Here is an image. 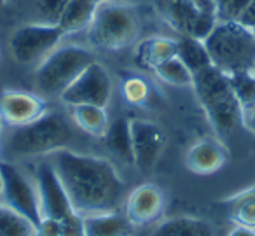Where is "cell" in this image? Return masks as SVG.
Instances as JSON below:
<instances>
[{
  "label": "cell",
  "mask_w": 255,
  "mask_h": 236,
  "mask_svg": "<svg viewBox=\"0 0 255 236\" xmlns=\"http://www.w3.org/2000/svg\"><path fill=\"white\" fill-rule=\"evenodd\" d=\"M70 203L82 215L116 212L126 201V184L105 158L60 149L51 154Z\"/></svg>",
  "instance_id": "6da1fadb"
},
{
  "label": "cell",
  "mask_w": 255,
  "mask_h": 236,
  "mask_svg": "<svg viewBox=\"0 0 255 236\" xmlns=\"http://www.w3.org/2000/svg\"><path fill=\"white\" fill-rule=\"evenodd\" d=\"M192 88L217 135L227 137L243 126V107L234 96L229 77L215 65L192 75Z\"/></svg>",
  "instance_id": "7a4b0ae2"
},
{
  "label": "cell",
  "mask_w": 255,
  "mask_h": 236,
  "mask_svg": "<svg viewBox=\"0 0 255 236\" xmlns=\"http://www.w3.org/2000/svg\"><path fill=\"white\" fill-rule=\"evenodd\" d=\"M72 138L74 131L67 116L56 110H47L32 123L12 128V133L5 142V149L16 158L51 156L60 149H67Z\"/></svg>",
  "instance_id": "3957f363"
},
{
  "label": "cell",
  "mask_w": 255,
  "mask_h": 236,
  "mask_svg": "<svg viewBox=\"0 0 255 236\" xmlns=\"http://www.w3.org/2000/svg\"><path fill=\"white\" fill-rule=\"evenodd\" d=\"M212 65L224 72L234 74L252 70L255 65V39L250 28L238 21H217L205 40Z\"/></svg>",
  "instance_id": "277c9868"
},
{
  "label": "cell",
  "mask_w": 255,
  "mask_h": 236,
  "mask_svg": "<svg viewBox=\"0 0 255 236\" xmlns=\"http://www.w3.org/2000/svg\"><path fill=\"white\" fill-rule=\"evenodd\" d=\"M140 23L135 9L126 4L103 2L96 7L95 18L88 26L89 42L107 51L124 49L138 37Z\"/></svg>",
  "instance_id": "5b68a950"
},
{
  "label": "cell",
  "mask_w": 255,
  "mask_h": 236,
  "mask_svg": "<svg viewBox=\"0 0 255 236\" xmlns=\"http://www.w3.org/2000/svg\"><path fill=\"white\" fill-rule=\"evenodd\" d=\"M95 61V56L82 46L56 47L39 63L35 72L37 89L44 96H58Z\"/></svg>",
  "instance_id": "8992f818"
},
{
  "label": "cell",
  "mask_w": 255,
  "mask_h": 236,
  "mask_svg": "<svg viewBox=\"0 0 255 236\" xmlns=\"http://www.w3.org/2000/svg\"><path fill=\"white\" fill-rule=\"evenodd\" d=\"M65 32L60 25L49 23H32L18 28L11 37V51L16 61L32 65L42 61L61 42Z\"/></svg>",
  "instance_id": "52a82bcc"
},
{
  "label": "cell",
  "mask_w": 255,
  "mask_h": 236,
  "mask_svg": "<svg viewBox=\"0 0 255 236\" xmlns=\"http://www.w3.org/2000/svg\"><path fill=\"white\" fill-rule=\"evenodd\" d=\"M0 177H2L4 205L28 219L37 228L42 221L37 186H33L28 177L11 163H0Z\"/></svg>",
  "instance_id": "ba28073f"
},
{
  "label": "cell",
  "mask_w": 255,
  "mask_h": 236,
  "mask_svg": "<svg viewBox=\"0 0 255 236\" xmlns=\"http://www.w3.org/2000/svg\"><path fill=\"white\" fill-rule=\"evenodd\" d=\"M112 95V81L105 67L93 61L67 89L60 95V102L68 107L82 105H100L107 107Z\"/></svg>",
  "instance_id": "9c48e42d"
},
{
  "label": "cell",
  "mask_w": 255,
  "mask_h": 236,
  "mask_svg": "<svg viewBox=\"0 0 255 236\" xmlns=\"http://www.w3.org/2000/svg\"><path fill=\"white\" fill-rule=\"evenodd\" d=\"M161 11L180 35L199 40H205L219 21L215 12L205 11L192 0H161Z\"/></svg>",
  "instance_id": "30bf717a"
},
{
  "label": "cell",
  "mask_w": 255,
  "mask_h": 236,
  "mask_svg": "<svg viewBox=\"0 0 255 236\" xmlns=\"http://www.w3.org/2000/svg\"><path fill=\"white\" fill-rule=\"evenodd\" d=\"M35 186L37 193H39L42 217L61 221L70 212H74L70 198H68L63 184H61L60 177H58L56 170L51 163H42L39 166Z\"/></svg>",
  "instance_id": "8fae6325"
},
{
  "label": "cell",
  "mask_w": 255,
  "mask_h": 236,
  "mask_svg": "<svg viewBox=\"0 0 255 236\" xmlns=\"http://www.w3.org/2000/svg\"><path fill=\"white\" fill-rule=\"evenodd\" d=\"M135 165L140 170H150L157 163L164 149V131L147 119H129Z\"/></svg>",
  "instance_id": "7c38bea8"
},
{
  "label": "cell",
  "mask_w": 255,
  "mask_h": 236,
  "mask_svg": "<svg viewBox=\"0 0 255 236\" xmlns=\"http://www.w3.org/2000/svg\"><path fill=\"white\" fill-rule=\"evenodd\" d=\"M46 112V100L33 93L9 89L0 95V116H2V121L11 128L32 123Z\"/></svg>",
  "instance_id": "4fadbf2b"
},
{
  "label": "cell",
  "mask_w": 255,
  "mask_h": 236,
  "mask_svg": "<svg viewBox=\"0 0 255 236\" xmlns=\"http://www.w3.org/2000/svg\"><path fill=\"white\" fill-rule=\"evenodd\" d=\"M126 217L133 226H147L156 222L164 210V193L156 184H142L128 194Z\"/></svg>",
  "instance_id": "5bb4252c"
},
{
  "label": "cell",
  "mask_w": 255,
  "mask_h": 236,
  "mask_svg": "<svg viewBox=\"0 0 255 236\" xmlns=\"http://www.w3.org/2000/svg\"><path fill=\"white\" fill-rule=\"evenodd\" d=\"M227 161V149L219 138L206 137L194 142L185 154V165L198 175H210L220 170Z\"/></svg>",
  "instance_id": "9a60e30c"
},
{
  "label": "cell",
  "mask_w": 255,
  "mask_h": 236,
  "mask_svg": "<svg viewBox=\"0 0 255 236\" xmlns=\"http://www.w3.org/2000/svg\"><path fill=\"white\" fill-rule=\"evenodd\" d=\"M135 226L119 212H100L84 215L86 236H131Z\"/></svg>",
  "instance_id": "2e32d148"
},
{
  "label": "cell",
  "mask_w": 255,
  "mask_h": 236,
  "mask_svg": "<svg viewBox=\"0 0 255 236\" xmlns=\"http://www.w3.org/2000/svg\"><path fill=\"white\" fill-rule=\"evenodd\" d=\"M173 56H177V40L170 37H149L142 40L135 51L136 63L150 70Z\"/></svg>",
  "instance_id": "e0dca14e"
},
{
  "label": "cell",
  "mask_w": 255,
  "mask_h": 236,
  "mask_svg": "<svg viewBox=\"0 0 255 236\" xmlns=\"http://www.w3.org/2000/svg\"><path fill=\"white\" fill-rule=\"evenodd\" d=\"M105 145L114 156L123 159L128 165H135V156H133V144H131V128L129 119L119 117L114 123H109L107 131L103 135Z\"/></svg>",
  "instance_id": "ac0fdd59"
},
{
  "label": "cell",
  "mask_w": 255,
  "mask_h": 236,
  "mask_svg": "<svg viewBox=\"0 0 255 236\" xmlns=\"http://www.w3.org/2000/svg\"><path fill=\"white\" fill-rule=\"evenodd\" d=\"M150 236H212V228L203 219L185 215L159 222Z\"/></svg>",
  "instance_id": "d6986e66"
},
{
  "label": "cell",
  "mask_w": 255,
  "mask_h": 236,
  "mask_svg": "<svg viewBox=\"0 0 255 236\" xmlns=\"http://www.w3.org/2000/svg\"><path fill=\"white\" fill-rule=\"evenodd\" d=\"M70 109L72 119L82 131H86L91 137H103L105 135L107 126H109L105 107L82 103V105H74Z\"/></svg>",
  "instance_id": "ffe728a7"
},
{
  "label": "cell",
  "mask_w": 255,
  "mask_h": 236,
  "mask_svg": "<svg viewBox=\"0 0 255 236\" xmlns=\"http://www.w3.org/2000/svg\"><path fill=\"white\" fill-rule=\"evenodd\" d=\"M177 56L184 61V65L191 70L192 75L199 74L212 65L205 42L194 37L180 35V39L177 40Z\"/></svg>",
  "instance_id": "44dd1931"
},
{
  "label": "cell",
  "mask_w": 255,
  "mask_h": 236,
  "mask_svg": "<svg viewBox=\"0 0 255 236\" xmlns=\"http://www.w3.org/2000/svg\"><path fill=\"white\" fill-rule=\"evenodd\" d=\"M96 7L98 5L93 4L91 0H70L58 25L65 33L81 32L91 25Z\"/></svg>",
  "instance_id": "7402d4cb"
},
{
  "label": "cell",
  "mask_w": 255,
  "mask_h": 236,
  "mask_svg": "<svg viewBox=\"0 0 255 236\" xmlns=\"http://www.w3.org/2000/svg\"><path fill=\"white\" fill-rule=\"evenodd\" d=\"M229 215L236 226L255 229V187L245 189L231 198Z\"/></svg>",
  "instance_id": "603a6c76"
},
{
  "label": "cell",
  "mask_w": 255,
  "mask_h": 236,
  "mask_svg": "<svg viewBox=\"0 0 255 236\" xmlns=\"http://www.w3.org/2000/svg\"><path fill=\"white\" fill-rule=\"evenodd\" d=\"M0 236H37V228L18 212L2 205L0 208Z\"/></svg>",
  "instance_id": "cb8c5ba5"
},
{
  "label": "cell",
  "mask_w": 255,
  "mask_h": 236,
  "mask_svg": "<svg viewBox=\"0 0 255 236\" xmlns=\"http://www.w3.org/2000/svg\"><path fill=\"white\" fill-rule=\"evenodd\" d=\"M154 74L164 81L166 84L171 86H192V74L187 67L184 65V61L178 56H173L170 60L163 61L161 65H157L154 68Z\"/></svg>",
  "instance_id": "d4e9b609"
},
{
  "label": "cell",
  "mask_w": 255,
  "mask_h": 236,
  "mask_svg": "<svg viewBox=\"0 0 255 236\" xmlns=\"http://www.w3.org/2000/svg\"><path fill=\"white\" fill-rule=\"evenodd\" d=\"M229 84L234 96L240 102V105L245 109H250L255 105V75L252 70H241L234 74H227Z\"/></svg>",
  "instance_id": "484cf974"
},
{
  "label": "cell",
  "mask_w": 255,
  "mask_h": 236,
  "mask_svg": "<svg viewBox=\"0 0 255 236\" xmlns=\"http://www.w3.org/2000/svg\"><path fill=\"white\" fill-rule=\"evenodd\" d=\"M121 93L128 103L143 105L150 96V88L142 77H129L124 79L123 86H121Z\"/></svg>",
  "instance_id": "4316f807"
},
{
  "label": "cell",
  "mask_w": 255,
  "mask_h": 236,
  "mask_svg": "<svg viewBox=\"0 0 255 236\" xmlns=\"http://www.w3.org/2000/svg\"><path fill=\"white\" fill-rule=\"evenodd\" d=\"M68 2L70 0H37L35 9L37 14L40 16V21L49 23V25H58Z\"/></svg>",
  "instance_id": "83f0119b"
},
{
  "label": "cell",
  "mask_w": 255,
  "mask_h": 236,
  "mask_svg": "<svg viewBox=\"0 0 255 236\" xmlns=\"http://www.w3.org/2000/svg\"><path fill=\"white\" fill-rule=\"evenodd\" d=\"M250 0H213V9L219 21H238Z\"/></svg>",
  "instance_id": "f1b7e54d"
},
{
  "label": "cell",
  "mask_w": 255,
  "mask_h": 236,
  "mask_svg": "<svg viewBox=\"0 0 255 236\" xmlns=\"http://www.w3.org/2000/svg\"><path fill=\"white\" fill-rule=\"evenodd\" d=\"M60 224V236H86L84 215L79 212H70L67 217L58 221Z\"/></svg>",
  "instance_id": "f546056e"
},
{
  "label": "cell",
  "mask_w": 255,
  "mask_h": 236,
  "mask_svg": "<svg viewBox=\"0 0 255 236\" xmlns=\"http://www.w3.org/2000/svg\"><path fill=\"white\" fill-rule=\"evenodd\" d=\"M37 236H60V224H58V221L42 217L40 224L37 226Z\"/></svg>",
  "instance_id": "4dcf8cb0"
},
{
  "label": "cell",
  "mask_w": 255,
  "mask_h": 236,
  "mask_svg": "<svg viewBox=\"0 0 255 236\" xmlns=\"http://www.w3.org/2000/svg\"><path fill=\"white\" fill-rule=\"evenodd\" d=\"M238 23L250 30L255 28V0L248 2V5L243 9V12H241L240 18H238Z\"/></svg>",
  "instance_id": "1f68e13d"
},
{
  "label": "cell",
  "mask_w": 255,
  "mask_h": 236,
  "mask_svg": "<svg viewBox=\"0 0 255 236\" xmlns=\"http://www.w3.org/2000/svg\"><path fill=\"white\" fill-rule=\"evenodd\" d=\"M243 126L247 128L252 135H255V105L243 110Z\"/></svg>",
  "instance_id": "d6a6232c"
},
{
  "label": "cell",
  "mask_w": 255,
  "mask_h": 236,
  "mask_svg": "<svg viewBox=\"0 0 255 236\" xmlns=\"http://www.w3.org/2000/svg\"><path fill=\"white\" fill-rule=\"evenodd\" d=\"M227 236H255V229L247 228V226H234Z\"/></svg>",
  "instance_id": "836d02e7"
},
{
  "label": "cell",
  "mask_w": 255,
  "mask_h": 236,
  "mask_svg": "<svg viewBox=\"0 0 255 236\" xmlns=\"http://www.w3.org/2000/svg\"><path fill=\"white\" fill-rule=\"evenodd\" d=\"M196 5H199L201 9H205V11H212L215 12V9H213V0H192Z\"/></svg>",
  "instance_id": "e575fe53"
},
{
  "label": "cell",
  "mask_w": 255,
  "mask_h": 236,
  "mask_svg": "<svg viewBox=\"0 0 255 236\" xmlns=\"http://www.w3.org/2000/svg\"><path fill=\"white\" fill-rule=\"evenodd\" d=\"M93 4H96V5H100V4H103V2H109V0H91Z\"/></svg>",
  "instance_id": "d590c367"
},
{
  "label": "cell",
  "mask_w": 255,
  "mask_h": 236,
  "mask_svg": "<svg viewBox=\"0 0 255 236\" xmlns=\"http://www.w3.org/2000/svg\"><path fill=\"white\" fill-rule=\"evenodd\" d=\"M5 2H7V0H0V9L4 7V5H5Z\"/></svg>",
  "instance_id": "8d00e7d4"
},
{
  "label": "cell",
  "mask_w": 255,
  "mask_h": 236,
  "mask_svg": "<svg viewBox=\"0 0 255 236\" xmlns=\"http://www.w3.org/2000/svg\"><path fill=\"white\" fill-rule=\"evenodd\" d=\"M0 196H2V177H0Z\"/></svg>",
  "instance_id": "74e56055"
},
{
  "label": "cell",
  "mask_w": 255,
  "mask_h": 236,
  "mask_svg": "<svg viewBox=\"0 0 255 236\" xmlns=\"http://www.w3.org/2000/svg\"><path fill=\"white\" fill-rule=\"evenodd\" d=\"M2 124H4V121H2V116H0V131H2Z\"/></svg>",
  "instance_id": "f35d334b"
},
{
  "label": "cell",
  "mask_w": 255,
  "mask_h": 236,
  "mask_svg": "<svg viewBox=\"0 0 255 236\" xmlns=\"http://www.w3.org/2000/svg\"><path fill=\"white\" fill-rule=\"evenodd\" d=\"M252 74H254V75H255V65H254V68H252Z\"/></svg>",
  "instance_id": "ab89813d"
},
{
  "label": "cell",
  "mask_w": 255,
  "mask_h": 236,
  "mask_svg": "<svg viewBox=\"0 0 255 236\" xmlns=\"http://www.w3.org/2000/svg\"><path fill=\"white\" fill-rule=\"evenodd\" d=\"M252 33H254V39H255V28H252Z\"/></svg>",
  "instance_id": "60d3db41"
},
{
  "label": "cell",
  "mask_w": 255,
  "mask_h": 236,
  "mask_svg": "<svg viewBox=\"0 0 255 236\" xmlns=\"http://www.w3.org/2000/svg\"><path fill=\"white\" fill-rule=\"evenodd\" d=\"M0 208H2V203H0Z\"/></svg>",
  "instance_id": "b9f144b4"
}]
</instances>
